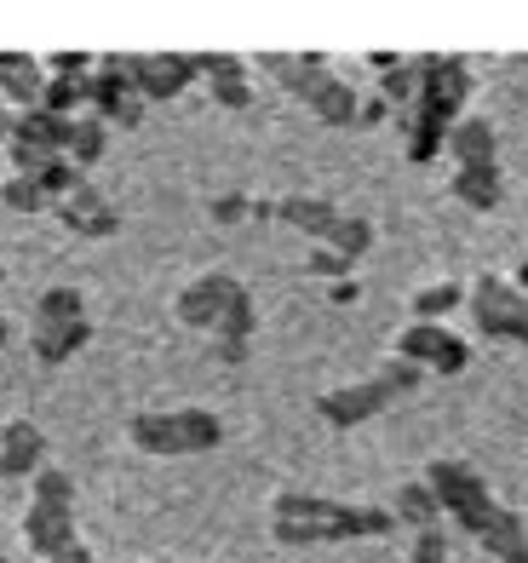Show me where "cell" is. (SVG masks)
Segmentation results:
<instances>
[{
  "label": "cell",
  "mask_w": 528,
  "mask_h": 563,
  "mask_svg": "<svg viewBox=\"0 0 528 563\" xmlns=\"http://www.w3.org/2000/svg\"><path fill=\"white\" fill-rule=\"evenodd\" d=\"M391 529H396L391 506L334 500V495H316V489H276L270 495V541H282V547L380 541Z\"/></svg>",
  "instance_id": "cell-1"
},
{
  "label": "cell",
  "mask_w": 528,
  "mask_h": 563,
  "mask_svg": "<svg viewBox=\"0 0 528 563\" xmlns=\"http://www.w3.org/2000/svg\"><path fill=\"white\" fill-rule=\"evenodd\" d=\"M172 317H179V328H190V334H201L213 345L218 363H247V351H254V294H247V282L231 276V271H201L190 276L179 294H172Z\"/></svg>",
  "instance_id": "cell-2"
},
{
  "label": "cell",
  "mask_w": 528,
  "mask_h": 563,
  "mask_svg": "<svg viewBox=\"0 0 528 563\" xmlns=\"http://www.w3.org/2000/svg\"><path fill=\"white\" fill-rule=\"evenodd\" d=\"M18 534H23V558H41V563L81 541V523H75V477L64 466H53V460L30 477V500H23Z\"/></svg>",
  "instance_id": "cell-3"
},
{
  "label": "cell",
  "mask_w": 528,
  "mask_h": 563,
  "mask_svg": "<svg viewBox=\"0 0 528 563\" xmlns=\"http://www.w3.org/2000/svg\"><path fill=\"white\" fill-rule=\"evenodd\" d=\"M259 69H276L282 92L299 98V104H305L322 126H362V98H357V87H350L345 75H334L322 53H305V58L265 53Z\"/></svg>",
  "instance_id": "cell-4"
},
{
  "label": "cell",
  "mask_w": 528,
  "mask_h": 563,
  "mask_svg": "<svg viewBox=\"0 0 528 563\" xmlns=\"http://www.w3.org/2000/svg\"><path fill=\"white\" fill-rule=\"evenodd\" d=\"M127 443L138 454H156V460H184V454H213L224 443V420L213 408H138L127 415Z\"/></svg>",
  "instance_id": "cell-5"
},
{
  "label": "cell",
  "mask_w": 528,
  "mask_h": 563,
  "mask_svg": "<svg viewBox=\"0 0 528 563\" xmlns=\"http://www.w3.org/2000/svg\"><path fill=\"white\" fill-rule=\"evenodd\" d=\"M465 311H471V328L483 340L528 351V299L499 271H483V276L471 282V288H465Z\"/></svg>",
  "instance_id": "cell-6"
},
{
  "label": "cell",
  "mask_w": 528,
  "mask_h": 563,
  "mask_svg": "<svg viewBox=\"0 0 528 563\" xmlns=\"http://www.w3.org/2000/svg\"><path fill=\"white\" fill-rule=\"evenodd\" d=\"M471 87H476V75L465 58H419V98H414V110L408 115H396L402 121H431V126H454L471 104Z\"/></svg>",
  "instance_id": "cell-7"
},
{
  "label": "cell",
  "mask_w": 528,
  "mask_h": 563,
  "mask_svg": "<svg viewBox=\"0 0 528 563\" xmlns=\"http://www.w3.org/2000/svg\"><path fill=\"white\" fill-rule=\"evenodd\" d=\"M396 356H408L419 374H437V379H454L471 368V340L454 334L448 322H408L391 345Z\"/></svg>",
  "instance_id": "cell-8"
},
{
  "label": "cell",
  "mask_w": 528,
  "mask_h": 563,
  "mask_svg": "<svg viewBox=\"0 0 528 563\" xmlns=\"http://www.w3.org/2000/svg\"><path fill=\"white\" fill-rule=\"evenodd\" d=\"M391 402H396V386H391L385 374H368V379H350V386L322 391L316 397V415H322V426H334V431H357L368 420H380Z\"/></svg>",
  "instance_id": "cell-9"
},
{
  "label": "cell",
  "mask_w": 528,
  "mask_h": 563,
  "mask_svg": "<svg viewBox=\"0 0 528 563\" xmlns=\"http://www.w3.org/2000/svg\"><path fill=\"white\" fill-rule=\"evenodd\" d=\"M460 529H465L494 563H528V511H517V506H506V500H488V506H476Z\"/></svg>",
  "instance_id": "cell-10"
},
{
  "label": "cell",
  "mask_w": 528,
  "mask_h": 563,
  "mask_svg": "<svg viewBox=\"0 0 528 563\" xmlns=\"http://www.w3.org/2000/svg\"><path fill=\"white\" fill-rule=\"evenodd\" d=\"M425 483L437 489L442 518H454V523H465L476 506H488V500H494L488 477L476 472V466H465V460H431V466H425Z\"/></svg>",
  "instance_id": "cell-11"
},
{
  "label": "cell",
  "mask_w": 528,
  "mask_h": 563,
  "mask_svg": "<svg viewBox=\"0 0 528 563\" xmlns=\"http://www.w3.org/2000/svg\"><path fill=\"white\" fill-rule=\"evenodd\" d=\"M190 81H201L195 53H133V87H138V98L149 110L172 104Z\"/></svg>",
  "instance_id": "cell-12"
},
{
  "label": "cell",
  "mask_w": 528,
  "mask_h": 563,
  "mask_svg": "<svg viewBox=\"0 0 528 563\" xmlns=\"http://www.w3.org/2000/svg\"><path fill=\"white\" fill-rule=\"evenodd\" d=\"M195 69H201V81H207V98L218 110H254V64L236 58V53H195Z\"/></svg>",
  "instance_id": "cell-13"
},
{
  "label": "cell",
  "mask_w": 528,
  "mask_h": 563,
  "mask_svg": "<svg viewBox=\"0 0 528 563\" xmlns=\"http://www.w3.org/2000/svg\"><path fill=\"white\" fill-rule=\"evenodd\" d=\"M53 213H58V224L69 230V236H81V242H110L115 230H121V213H115V201H110L104 190H98L92 178H87V185L75 190L69 201H58Z\"/></svg>",
  "instance_id": "cell-14"
},
{
  "label": "cell",
  "mask_w": 528,
  "mask_h": 563,
  "mask_svg": "<svg viewBox=\"0 0 528 563\" xmlns=\"http://www.w3.org/2000/svg\"><path fill=\"white\" fill-rule=\"evenodd\" d=\"M276 219L282 224H293V230H305V236L316 242V247H339V236H345V208H334L328 196H276Z\"/></svg>",
  "instance_id": "cell-15"
},
{
  "label": "cell",
  "mask_w": 528,
  "mask_h": 563,
  "mask_svg": "<svg viewBox=\"0 0 528 563\" xmlns=\"http://www.w3.org/2000/svg\"><path fill=\"white\" fill-rule=\"evenodd\" d=\"M41 466H46V431L23 415L0 426V477L18 483V477H35Z\"/></svg>",
  "instance_id": "cell-16"
},
{
  "label": "cell",
  "mask_w": 528,
  "mask_h": 563,
  "mask_svg": "<svg viewBox=\"0 0 528 563\" xmlns=\"http://www.w3.org/2000/svg\"><path fill=\"white\" fill-rule=\"evenodd\" d=\"M448 196H454L465 213H494L499 201H506V173H499V162L454 167V173H448Z\"/></svg>",
  "instance_id": "cell-17"
},
{
  "label": "cell",
  "mask_w": 528,
  "mask_h": 563,
  "mask_svg": "<svg viewBox=\"0 0 528 563\" xmlns=\"http://www.w3.org/2000/svg\"><path fill=\"white\" fill-rule=\"evenodd\" d=\"M41 92H46V69L30 53H0V104L12 115L18 110H41Z\"/></svg>",
  "instance_id": "cell-18"
},
{
  "label": "cell",
  "mask_w": 528,
  "mask_h": 563,
  "mask_svg": "<svg viewBox=\"0 0 528 563\" xmlns=\"http://www.w3.org/2000/svg\"><path fill=\"white\" fill-rule=\"evenodd\" d=\"M454 167H471V162H499V126L488 115H460L454 126H448V150H442Z\"/></svg>",
  "instance_id": "cell-19"
},
{
  "label": "cell",
  "mask_w": 528,
  "mask_h": 563,
  "mask_svg": "<svg viewBox=\"0 0 528 563\" xmlns=\"http://www.w3.org/2000/svg\"><path fill=\"white\" fill-rule=\"evenodd\" d=\"M391 518L402 523V529H442V500H437V489L425 477H408V483H396L391 489Z\"/></svg>",
  "instance_id": "cell-20"
},
{
  "label": "cell",
  "mask_w": 528,
  "mask_h": 563,
  "mask_svg": "<svg viewBox=\"0 0 528 563\" xmlns=\"http://www.w3.org/2000/svg\"><path fill=\"white\" fill-rule=\"evenodd\" d=\"M92 345V322H58V328H30V351L41 368H64L69 356H81Z\"/></svg>",
  "instance_id": "cell-21"
},
{
  "label": "cell",
  "mask_w": 528,
  "mask_h": 563,
  "mask_svg": "<svg viewBox=\"0 0 528 563\" xmlns=\"http://www.w3.org/2000/svg\"><path fill=\"white\" fill-rule=\"evenodd\" d=\"M87 317V294L58 282V288H41L35 294V311H30V328H58V322H81Z\"/></svg>",
  "instance_id": "cell-22"
},
{
  "label": "cell",
  "mask_w": 528,
  "mask_h": 563,
  "mask_svg": "<svg viewBox=\"0 0 528 563\" xmlns=\"http://www.w3.org/2000/svg\"><path fill=\"white\" fill-rule=\"evenodd\" d=\"M414 98H419V58H396V64L380 75V104H385L391 115H408Z\"/></svg>",
  "instance_id": "cell-23"
},
{
  "label": "cell",
  "mask_w": 528,
  "mask_h": 563,
  "mask_svg": "<svg viewBox=\"0 0 528 563\" xmlns=\"http://www.w3.org/2000/svg\"><path fill=\"white\" fill-rule=\"evenodd\" d=\"M104 150H110V121H98V115H75V133H69V162L87 173V167L104 162Z\"/></svg>",
  "instance_id": "cell-24"
},
{
  "label": "cell",
  "mask_w": 528,
  "mask_h": 563,
  "mask_svg": "<svg viewBox=\"0 0 528 563\" xmlns=\"http://www.w3.org/2000/svg\"><path fill=\"white\" fill-rule=\"evenodd\" d=\"M460 305H465L460 282H425V288H414L408 311H414V322H442L448 311H460Z\"/></svg>",
  "instance_id": "cell-25"
},
{
  "label": "cell",
  "mask_w": 528,
  "mask_h": 563,
  "mask_svg": "<svg viewBox=\"0 0 528 563\" xmlns=\"http://www.w3.org/2000/svg\"><path fill=\"white\" fill-rule=\"evenodd\" d=\"M41 110H46V115H58V121L87 115V75H81V81H64V75H46Z\"/></svg>",
  "instance_id": "cell-26"
},
{
  "label": "cell",
  "mask_w": 528,
  "mask_h": 563,
  "mask_svg": "<svg viewBox=\"0 0 528 563\" xmlns=\"http://www.w3.org/2000/svg\"><path fill=\"white\" fill-rule=\"evenodd\" d=\"M0 208L7 213H53V201H46V190L35 185V178H23V173H12V178H0Z\"/></svg>",
  "instance_id": "cell-27"
},
{
  "label": "cell",
  "mask_w": 528,
  "mask_h": 563,
  "mask_svg": "<svg viewBox=\"0 0 528 563\" xmlns=\"http://www.w3.org/2000/svg\"><path fill=\"white\" fill-rule=\"evenodd\" d=\"M373 374H385L391 386H396V397H414V391H419V379H425V374L408 363V356H396V351H391V356H385V363L373 368Z\"/></svg>",
  "instance_id": "cell-28"
},
{
  "label": "cell",
  "mask_w": 528,
  "mask_h": 563,
  "mask_svg": "<svg viewBox=\"0 0 528 563\" xmlns=\"http://www.w3.org/2000/svg\"><path fill=\"white\" fill-rule=\"evenodd\" d=\"M408 563H448V529H419L408 541Z\"/></svg>",
  "instance_id": "cell-29"
},
{
  "label": "cell",
  "mask_w": 528,
  "mask_h": 563,
  "mask_svg": "<svg viewBox=\"0 0 528 563\" xmlns=\"http://www.w3.org/2000/svg\"><path fill=\"white\" fill-rule=\"evenodd\" d=\"M305 271H311V276H322V282H345V276H350V260H339L334 247H311Z\"/></svg>",
  "instance_id": "cell-30"
},
{
  "label": "cell",
  "mask_w": 528,
  "mask_h": 563,
  "mask_svg": "<svg viewBox=\"0 0 528 563\" xmlns=\"http://www.w3.org/2000/svg\"><path fill=\"white\" fill-rule=\"evenodd\" d=\"M207 213H213L218 224H236V219L254 213V196H218V201H207Z\"/></svg>",
  "instance_id": "cell-31"
},
{
  "label": "cell",
  "mask_w": 528,
  "mask_h": 563,
  "mask_svg": "<svg viewBox=\"0 0 528 563\" xmlns=\"http://www.w3.org/2000/svg\"><path fill=\"white\" fill-rule=\"evenodd\" d=\"M357 294H362V282H357V276L328 282V299H334V305H357Z\"/></svg>",
  "instance_id": "cell-32"
},
{
  "label": "cell",
  "mask_w": 528,
  "mask_h": 563,
  "mask_svg": "<svg viewBox=\"0 0 528 563\" xmlns=\"http://www.w3.org/2000/svg\"><path fill=\"white\" fill-rule=\"evenodd\" d=\"M46 563H92V547H87V541H75V547H64L58 558H46Z\"/></svg>",
  "instance_id": "cell-33"
},
{
  "label": "cell",
  "mask_w": 528,
  "mask_h": 563,
  "mask_svg": "<svg viewBox=\"0 0 528 563\" xmlns=\"http://www.w3.org/2000/svg\"><path fill=\"white\" fill-rule=\"evenodd\" d=\"M506 282H512V288L528 299V253H517V265H512V276H506Z\"/></svg>",
  "instance_id": "cell-34"
},
{
  "label": "cell",
  "mask_w": 528,
  "mask_h": 563,
  "mask_svg": "<svg viewBox=\"0 0 528 563\" xmlns=\"http://www.w3.org/2000/svg\"><path fill=\"white\" fill-rule=\"evenodd\" d=\"M385 115H391V110L380 104V98H362V126H380Z\"/></svg>",
  "instance_id": "cell-35"
},
{
  "label": "cell",
  "mask_w": 528,
  "mask_h": 563,
  "mask_svg": "<svg viewBox=\"0 0 528 563\" xmlns=\"http://www.w3.org/2000/svg\"><path fill=\"white\" fill-rule=\"evenodd\" d=\"M12 340V322H7V311H0V345H7Z\"/></svg>",
  "instance_id": "cell-36"
},
{
  "label": "cell",
  "mask_w": 528,
  "mask_h": 563,
  "mask_svg": "<svg viewBox=\"0 0 528 563\" xmlns=\"http://www.w3.org/2000/svg\"><path fill=\"white\" fill-rule=\"evenodd\" d=\"M149 563H190V558H149Z\"/></svg>",
  "instance_id": "cell-37"
},
{
  "label": "cell",
  "mask_w": 528,
  "mask_h": 563,
  "mask_svg": "<svg viewBox=\"0 0 528 563\" xmlns=\"http://www.w3.org/2000/svg\"><path fill=\"white\" fill-rule=\"evenodd\" d=\"M0 282H7V265H0Z\"/></svg>",
  "instance_id": "cell-38"
},
{
  "label": "cell",
  "mask_w": 528,
  "mask_h": 563,
  "mask_svg": "<svg viewBox=\"0 0 528 563\" xmlns=\"http://www.w3.org/2000/svg\"><path fill=\"white\" fill-rule=\"evenodd\" d=\"M0 563H12V558H7V552H0Z\"/></svg>",
  "instance_id": "cell-39"
},
{
  "label": "cell",
  "mask_w": 528,
  "mask_h": 563,
  "mask_svg": "<svg viewBox=\"0 0 528 563\" xmlns=\"http://www.w3.org/2000/svg\"><path fill=\"white\" fill-rule=\"evenodd\" d=\"M0 115H7V104H0Z\"/></svg>",
  "instance_id": "cell-40"
}]
</instances>
